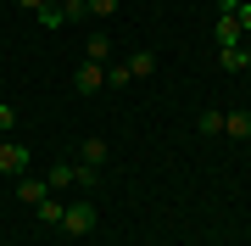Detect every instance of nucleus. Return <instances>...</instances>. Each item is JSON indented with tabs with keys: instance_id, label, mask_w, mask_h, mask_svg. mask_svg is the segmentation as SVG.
Here are the masks:
<instances>
[{
	"instance_id": "obj_1",
	"label": "nucleus",
	"mask_w": 251,
	"mask_h": 246,
	"mask_svg": "<svg viewBox=\"0 0 251 246\" xmlns=\"http://www.w3.org/2000/svg\"><path fill=\"white\" fill-rule=\"evenodd\" d=\"M62 229H67L73 241H78V235H90V229H95V207H90V201H73V207L62 213Z\"/></svg>"
},
{
	"instance_id": "obj_2",
	"label": "nucleus",
	"mask_w": 251,
	"mask_h": 246,
	"mask_svg": "<svg viewBox=\"0 0 251 246\" xmlns=\"http://www.w3.org/2000/svg\"><path fill=\"white\" fill-rule=\"evenodd\" d=\"M28 163H34V151H28L23 140H0V173H17V179H23Z\"/></svg>"
},
{
	"instance_id": "obj_3",
	"label": "nucleus",
	"mask_w": 251,
	"mask_h": 246,
	"mask_svg": "<svg viewBox=\"0 0 251 246\" xmlns=\"http://www.w3.org/2000/svg\"><path fill=\"white\" fill-rule=\"evenodd\" d=\"M73 90H78V95L106 90V67H100V62H84V67H78V79H73Z\"/></svg>"
},
{
	"instance_id": "obj_4",
	"label": "nucleus",
	"mask_w": 251,
	"mask_h": 246,
	"mask_svg": "<svg viewBox=\"0 0 251 246\" xmlns=\"http://www.w3.org/2000/svg\"><path fill=\"white\" fill-rule=\"evenodd\" d=\"M45 196H50V185H45V179H28V173L17 179V201H23V207H39Z\"/></svg>"
},
{
	"instance_id": "obj_5",
	"label": "nucleus",
	"mask_w": 251,
	"mask_h": 246,
	"mask_svg": "<svg viewBox=\"0 0 251 246\" xmlns=\"http://www.w3.org/2000/svg\"><path fill=\"white\" fill-rule=\"evenodd\" d=\"M106 157H112V151H106V140H95V135H90V140H84V151H78V163L100 173V168H106Z\"/></svg>"
},
{
	"instance_id": "obj_6",
	"label": "nucleus",
	"mask_w": 251,
	"mask_h": 246,
	"mask_svg": "<svg viewBox=\"0 0 251 246\" xmlns=\"http://www.w3.org/2000/svg\"><path fill=\"white\" fill-rule=\"evenodd\" d=\"M45 185H50V191H67V185H78V163H56V168L45 173Z\"/></svg>"
},
{
	"instance_id": "obj_7",
	"label": "nucleus",
	"mask_w": 251,
	"mask_h": 246,
	"mask_svg": "<svg viewBox=\"0 0 251 246\" xmlns=\"http://www.w3.org/2000/svg\"><path fill=\"white\" fill-rule=\"evenodd\" d=\"M224 135L229 140H251V112H224Z\"/></svg>"
},
{
	"instance_id": "obj_8",
	"label": "nucleus",
	"mask_w": 251,
	"mask_h": 246,
	"mask_svg": "<svg viewBox=\"0 0 251 246\" xmlns=\"http://www.w3.org/2000/svg\"><path fill=\"white\" fill-rule=\"evenodd\" d=\"M229 45H246V34L234 17H218V51H229Z\"/></svg>"
},
{
	"instance_id": "obj_9",
	"label": "nucleus",
	"mask_w": 251,
	"mask_h": 246,
	"mask_svg": "<svg viewBox=\"0 0 251 246\" xmlns=\"http://www.w3.org/2000/svg\"><path fill=\"white\" fill-rule=\"evenodd\" d=\"M128 73H134V79H151L156 73V51H134V56H128Z\"/></svg>"
},
{
	"instance_id": "obj_10",
	"label": "nucleus",
	"mask_w": 251,
	"mask_h": 246,
	"mask_svg": "<svg viewBox=\"0 0 251 246\" xmlns=\"http://www.w3.org/2000/svg\"><path fill=\"white\" fill-rule=\"evenodd\" d=\"M106 84H112V90H128V84H134L128 62H106Z\"/></svg>"
},
{
	"instance_id": "obj_11",
	"label": "nucleus",
	"mask_w": 251,
	"mask_h": 246,
	"mask_svg": "<svg viewBox=\"0 0 251 246\" xmlns=\"http://www.w3.org/2000/svg\"><path fill=\"white\" fill-rule=\"evenodd\" d=\"M218 62H224V73H246V51H240V45L218 51Z\"/></svg>"
},
{
	"instance_id": "obj_12",
	"label": "nucleus",
	"mask_w": 251,
	"mask_h": 246,
	"mask_svg": "<svg viewBox=\"0 0 251 246\" xmlns=\"http://www.w3.org/2000/svg\"><path fill=\"white\" fill-rule=\"evenodd\" d=\"M196 129H201V135H224V112H201V118H196Z\"/></svg>"
},
{
	"instance_id": "obj_13",
	"label": "nucleus",
	"mask_w": 251,
	"mask_h": 246,
	"mask_svg": "<svg viewBox=\"0 0 251 246\" xmlns=\"http://www.w3.org/2000/svg\"><path fill=\"white\" fill-rule=\"evenodd\" d=\"M62 213H67V207H62L56 196H45V201H39V219H45V224H62Z\"/></svg>"
},
{
	"instance_id": "obj_14",
	"label": "nucleus",
	"mask_w": 251,
	"mask_h": 246,
	"mask_svg": "<svg viewBox=\"0 0 251 246\" xmlns=\"http://www.w3.org/2000/svg\"><path fill=\"white\" fill-rule=\"evenodd\" d=\"M39 23H45V28H62V23H67V11H62V6H56V0H50V6L39 11Z\"/></svg>"
},
{
	"instance_id": "obj_15",
	"label": "nucleus",
	"mask_w": 251,
	"mask_h": 246,
	"mask_svg": "<svg viewBox=\"0 0 251 246\" xmlns=\"http://www.w3.org/2000/svg\"><path fill=\"white\" fill-rule=\"evenodd\" d=\"M90 62H100V67H106V62H112V45H106V39H100V34L90 39Z\"/></svg>"
},
{
	"instance_id": "obj_16",
	"label": "nucleus",
	"mask_w": 251,
	"mask_h": 246,
	"mask_svg": "<svg viewBox=\"0 0 251 246\" xmlns=\"http://www.w3.org/2000/svg\"><path fill=\"white\" fill-rule=\"evenodd\" d=\"M84 11H95V17H112V11H117V0H84Z\"/></svg>"
},
{
	"instance_id": "obj_17",
	"label": "nucleus",
	"mask_w": 251,
	"mask_h": 246,
	"mask_svg": "<svg viewBox=\"0 0 251 246\" xmlns=\"http://www.w3.org/2000/svg\"><path fill=\"white\" fill-rule=\"evenodd\" d=\"M234 23H240V34L251 39V0H240V11H234Z\"/></svg>"
},
{
	"instance_id": "obj_18",
	"label": "nucleus",
	"mask_w": 251,
	"mask_h": 246,
	"mask_svg": "<svg viewBox=\"0 0 251 246\" xmlns=\"http://www.w3.org/2000/svg\"><path fill=\"white\" fill-rule=\"evenodd\" d=\"M11 123H17V112H11V101H0V135H6Z\"/></svg>"
},
{
	"instance_id": "obj_19",
	"label": "nucleus",
	"mask_w": 251,
	"mask_h": 246,
	"mask_svg": "<svg viewBox=\"0 0 251 246\" xmlns=\"http://www.w3.org/2000/svg\"><path fill=\"white\" fill-rule=\"evenodd\" d=\"M240 11V0H218V17H234Z\"/></svg>"
},
{
	"instance_id": "obj_20",
	"label": "nucleus",
	"mask_w": 251,
	"mask_h": 246,
	"mask_svg": "<svg viewBox=\"0 0 251 246\" xmlns=\"http://www.w3.org/2000/svg\"><path fill=\"white\" fill-rule=\"evenodd\" d=\"M17 6H23V11H34V17H39V11L50 6V0H17Z\"/></svg>"
},
{
	"instance_id": "obj_21",
	"label": "nucleus",
	"mask_w": 251,
	"mask_h": 246,
	"mask_svg": "<svg viewBox=\"0 0 251 246\" xmlns=\"http://www.w3.org/2000/svg\"><path fill=\"white\" fill-rule=\"evenodd\" d=\"M240 51H246V73H251V45H240Z\"/></svg>"
},
{
	"instance_id": "obj_22",
	"label": "nucleus",
	"mask_w": 251,
	"mask_h": 246,
	"mask_svg": "<svg viewBox=\"0 0 251 246\" xmlns=\"http://www.w3.org/2000/svg\"><path fill=\"white\" fill-rule=\"evenodd\" d=\"M162 246H168V241H162Z\"/></svg>"
},
{
	"instance_id": "obj_23",
	"label": "nucleus",
	"mask_w": 251,
	"mask_h": 246,
	"mask_svg": "<svg viewBox=\"0 0 251 246\" xmlns=\"http://www.w3.org/2000/svg\"><path fill=\"white\" fill-rule=\"evenodd\" d=\"M0 101H6V95H0Z\"/></svg>"
}]
</instances>
